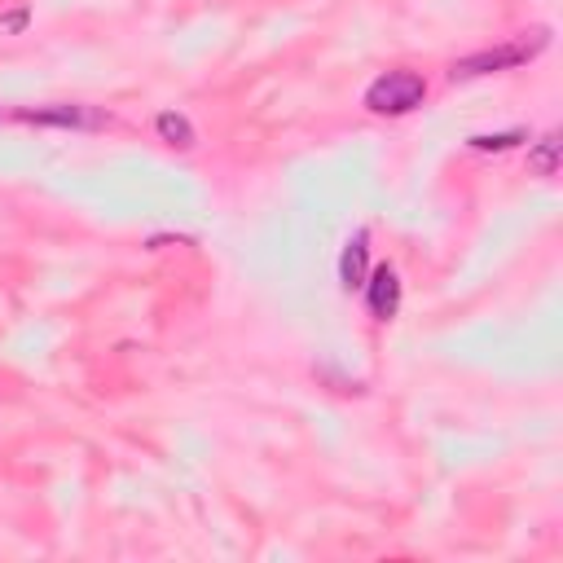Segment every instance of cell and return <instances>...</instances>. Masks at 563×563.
I'll return each mask as SVG.
<instances>
[{"mask_svg":"<svg viewBox=\"0 0 563 563\" xmlns=\"http://www.w3.org/2000/svg\"><path fill=\"white\" fill-rule=\"evenodd\" d=\"M366 269H370V238L357 234L344 247V256H339V282H344V291L366 286Z\"/></svg>","mask_w":563,"mask_h":563,"instance_id":"5","label":"cell"},{"mask_svg":"<svg viewBox=\"0 0 563 563\" xmlns=\"http://www.w3.org/2000/svg\"><path fill=\"white\" fill-rule=\"evenodd\" d=\"M423 97H427V84L414 71H388L366 88V106L374 115H410L414 106H423Z\"/></svg>","mask_w":563,"mask_h":563,"instance_id":"2","label":"cell"},{"mask_svg":"<svg viewBox=\"0 0 563 563\" xmlns=\"http://www.w3.org/2000/svg\"><path fill=\"white\" fill-rule=\"evenodd\" d=\"M546 31H533V40L520 36L511 44H498V49H484V53H471V58L454 62V71H449V80H476V75H493V71H511V66H520L528 58H537V53L546 49Z\"/></svg>","mask_w":563,"mask_h":563,"instance_id":"1","label":"cell"},{"mask_svg":"<svg viewBox=\"0 0 563 563\" xmlns=\"http://www.w3.org/2000/svg\"><path fill=\"white\" fill-rule=\"evenodd\" d=\"M22 124H44V128H106L110 115L97 106H44V110H18Z\"/></svg>","mask_w":563,"mask_h":563,"instance_id":"3","label":"cell"},{"mask_svg":"<svg viewBox=\"0 0 563 563\" xmlns=\"http://www.w3.org/2000/svg\"><path fill=\"white\" fill-rule=\"evenodd\" d=\"M0 27H5V31H22V27H27V9H18V14L0 18Z\"/></svg>","mask_w":563,"mask_h":563,"instance_id":"9","label":"cell"},{"mask_svg":"<svg viewBox=\"0 0 563 563\" xmlns=\"http://www.w3.org/2000/svg\"><path fill=\"white\" fill-rule=\"evenodd\" d=\"M520 141H528V132L511 128V132H498V137H471L467 146L471 150H511V146H520Z\"/></svg>","mask_w":563,"mask_h":563,"instance_id":"8","label":"cell"},{"mask_svg":"<svg viewBox=\"0 0 563 563\" xmlns=\"http://www.w3.org/2000/svg\"><path fill=\"white\" fill-rule=\"evenodd\" d=\"M366 304L379 322H392L396 317V308H401V278H396L392 264H383V269H374L366 278Z\"/></svg>","mask_w":563,"mask_h":563,"instance_id":"4","label":"cell"},{"mask_svg":"<svg viewBox=\"0 0 563 563\" xmlns=\"http://www.w3.org/2000/svg\"><path fill=\"white\" fill-rule=\"evenodd\" d=\"M154 132H159L168 146H176V150H190L194 146V124L185 115H176V110H163L159 119H154Z\"/></svg>","mask_w":563,"mask_h":563,"instance_id":"6","label":"cell"},{"mask_svg":"<svg viewBox=\"0 0 563 563\" xmlns=\"http://www.w3.org/2000/svg\"><path fill=\"white\" fill-rule=\"evenodd\" d=\"M559 146H563L559 132H546V137L528 150V168H533L537 176H555L559 172Z\"/></svg>","mask_w":563,"mask_h":563,"instance_id":"7","label":"cell"}]
</instances>
